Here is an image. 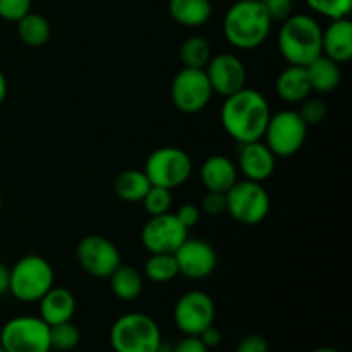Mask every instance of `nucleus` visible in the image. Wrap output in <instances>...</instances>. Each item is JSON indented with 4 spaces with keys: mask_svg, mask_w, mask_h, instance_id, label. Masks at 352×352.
<instances>
[{
    "mask_svg": "<svg viewBox=\"0 0 352 352\" xmlns=\"http://www.w3.org/2000/svg\"><path fill=\"white\" fill-rule=\"evenodd\" d=\"M213 95L205 69L182 67L170 86V96L175 109L184 113H198L210 103Z\"/></svg>",
    "mask_w": 352,
    "mask_h": 352,
    "instance_id": "obj_10",
    "label": "nucleus"
},
{
    "mask_svg": "<svg viewBox=\"0 0 352 352\" xmlns=\"http://www.w3.org/2000/svg\"><path fill=\"white\" fill-rule=\"evenodd\" d=\"M172 352H208V347L201 342L198 336H186L172 347Z\"/></svg>",
    "mask_w": 352,
    "mask_h": 352,
    "instance_id": "obj_37",
    "label": "nucleus"
},
{
    "mask_svg": "<svg viewBox=\"0 0 352 352\" xmlns=\"http://www.w3.org/2000/svg\"><path fill=\"white\" fill-rule=\"evenodd\" d=\"M275 91H277L278 98L287 103H301L302 100L308 98L313 89L306 67H301V65L285 67L277 76Z\"/></svg>",
    "mask_w": 352,
    "mask_h": 352,
    "instance_id": "obj_20",
    "label": "nucleus"
},
{
    "mask_svg": "<svg viewBox=\"0 0 352 352\" xmlns=\"http://www.w3.org/2000/svg\"><path fill=\"white\" fill-rule=\"evenodd\" d=\"M168 14L184 28H199L212 17L210 0H168Z\"/></svg>",
    "mask_w": 352,
    "mask_h": 352,
    "instance_id": "obj_21",
    "label": "nucleus"
},
{
    "mask_svg": "<svg viewBox=\"0 0 352 352\" xmlns=\"http://www.w3.org/2000/svg\"><path fill=\"white\" fill-rule=\"evenodd\" d=\"M150 188L151 182L148 175L144 174V170L138 168H127L120 172L113 182V191L126 203H141Z\"/></svg>",
    "mask_w": 352,
    "mask_h": 352,
    "instance_id": "obj_23",
    "label": "nucleus"
},
{
    "mask_svg": "<svg viewBox=\"0 0 352 352\" xmlns=\"http://www.w3.org/2000/svg\"><path fill=\"white\" fill-rule=\"evenodd\" d=\"M227 212L243 226H256L267 219L270 212V196L261 182L237 181L226 192Z\"/></svg>",
    "mask_w": 352,
    "mask_h": 352,
    "instance_id": "obj_7",
    "label": "nucleus"
},
{
    "mask_svg": "<svg viewBox=\"0 0 352 352\" xmlns=\"http://www.w3.org/2000/svg\"><path fill=\"white\" fill-rule=\"evenodd\" d=\"M322 54L337 64H346L352 58V23L349 17L336 19L323 30Z\"/></svg>",
    "mask_w": 352,
    "mask_h": 352,
    "instance_id": "obj_17",
    "label": "nucleus"
},
{
    "mask_svg": "<svg viewBox=\"0 0 352 352\" xmlns=\"http://www.w3.org/2000/svg\"><path fill=\"white\" fill-rule=\"evenodd\" d=\"M55 284L50 261L40 254H26L10 268L9 292L21 302H38Z\"/></svg>",
    "mask_w": 352,
    "mask_h": 352,
    "instance_id": "obj_4",
    "label": "nucleus"
},
{
    "mask_svg": "<svg viewBox=\"0 0 352 352\" xmlns=\"http://www.w3.org/2000/svg\"><path fill=\"white\" fill-rule=\"evenodd\" d=\"M313 352H339V351L333 349V347H318V349H315Z\"/></svg>",
    "mask_w": 352,
    "mask_h": 352,
    "instance_id": "obj_41",
    "label": "nucleus"
},
{
    "mask_svg": "<svg viewBox=\"0 0 352 352\" xmlns=\"http://www.w3.org/2000/svg\"><path fill=\"white\" fill-rule=\"evenodd\" d=\"M236 352H270V346H268V340L265 337L256 336H248L237 344Z\"/></svg>",
    "mask_w": 352,
    "mask_h": 352,
    "instance_id": "obj_35",
    "label": "nucleus"
},
{
    "mask_svg": "<svg viewBox=\"0 0 352 352\" xmlns=\"http://www.w3.org/2000/svg\"><path fill=\"white\" fill-rule=\"evenodd\" d=\"M186 239H188V229L179 222L175 213L170 212L150 217L141 230V244L150 254H174Z\"/></svg>",
    "mask_w": 352,
    "mask_h": 352,
    "instance_id": "obj_13",
    "label": "nucleus"
},
{
    "mask_svg": "<svg viewBox=\"0 0 352 352\" xmlns=\"http://www.w3.org/2000/svg\"><path fill=\"white\" fill-rule=\"evenodd\" d=\"M0 206H2V195H0Z\"/></svg>",
    "mask_w": 352,
    "mask_h": 352,
    "instance_id": "obj_42",
    "label": "nucleus"
},
{
    "mask_svg": "<svg viewBox=\"0 0 352 352\" xmlns=\"http://www.w3.org/2000/svg\"><path fill=\"white\" fill-rule=\"evenodd\" d=\"M275 155L263 141L243 143L237 158V170L250 181L263 182L270 179L275 172Z\"/></svg>",
    "mask_w": 352,
    "mask_h": 352,
    "instance_id": "obj_16",
    "label": "nucleus"
},
{
    "mask_svg": "<svg viewBox=\"0 0 352 352\" xmlns=\"http://www.w3.org/2000/svg\"><path fill=\"white\" fill-rule=\"evenodd\" d=\"M177 261L179 275L199 280L215 272L219 258L215 248L203 239H186L174 253Z\"/></svg>",
    "mask_w": 352,
    "mask_h": 352,
    "instance_id": "obj_14",
    "label": "nucleus"
},
{
    "mask_svg": "<svg viewBox=\"0 0 352 352\" xmlns=\"http://www.w3.org/2000/svg\"><path fill=\"white\" fill-rule=\"evenodd\" d=\"M110 346L113 352H157L162 346L160 327L144 313H127L113 322Z\"/></svg>",
    "mask_w": 352,
    "mask_h": 352,
    "instance_id": "obj_5",
    "label": "nucleus"
},
{
    "mask_svg": "<svg viewBox=\"0 0 352 352\" xmlns=\"http://www.w3.org/2000/svg\"><path fill=\"white\" fill-rule=\"evenodd\" d=\"M0 352H6V351H3V347H2V346H0Z\"/></svg>",
    "mask_w": 352,
    "mask_h": 352,
    "instance_id": "obj_43",
    "label": "nucleus"
},
{
    "mask_svg": "<svg viewBox=\"0 0 352 352\" xmlns=\"http://www.w3.org/2000/svg\"><path fill=\"white\" fill-rule=\"evenodd\" d=\"M237 165L226 155H212L201 167V182L206 191L226 195L237 182Z\"/></svg>",
    "mask_w": 352,
    "mask_h": 352,
    "instance_id": "obj_18",
    "label": "nucleus"
},
{
    "mask_svg": "<svg viewBox=\"0 0 352 352\" xmlns=\"http://www.w3.org/2000/svg\"><path fill=\"white\" fill-rule=\"evenodd\" d=\"M261 3L265 6L272 21H280V23L287 19L294 9V0H261Z\"/></svg>",
    "mask_w": 352,
    "mask_h": 352,
    "instance_id": "obj_34",
    "label": "nucleus"
},
{
    "mask_svg": "<svg viewBox=\"0 0 352 352\" xmlns=\"http://www.w3.org/2000/svg\"><path fill=\"white\" fill-rule=\"evenodd\" d=\"M38 302H40V318L48 327L71 322L76 313L74 296L65 287L54 285Z\"/></svg>",
    "mask_w": 352,
    "mask_h": 352,
    "instance_id": "obj_19",
    "label": "nucleus"
},
{
    "mask_svg": "<svg viewBox=\"0 0 352 352\" xmlns=\"http://www.w3.org/2000/svg\"><path fill=\"white\" fill-rule=\"evenodd\" d=\"M9 282H10V268L0 263V296L9 292Z\"/></svg>",
    "mask_w": 352,
    "mask_h": 352,
    "instance_id": "obj_39",
    "label": "nucleus"
},
{
    "mask_svg": "<svg viewBox=\"0 0 352 352\" xmlns=\"http://www.w3.org/2000/svg\"><path fill=\"white\" fill-rule=\"evenodd\" d=\"M270 116V105L263 93L244 86L226 96L220 110V122L234 141L243 144L263 140Z\"/></svg>",
    "mask_w": 352,
    "mask_h": 352,
    "instance_id": "obj_1",
    "label": "nucleus"
},
{
    "mask_svg": "<svg viewBox=\"0 0 352 352\" xmlns=\"http://www.w3.org/2000/svg\"><path fill=\"white\" fill-rule=\"evenodd\" d=\"M81 340V333L76 325L71 322L58 323V325L50 327V346L52 351L69 352L74 351Z\"/></svg>",
    "mask_w": 352,
    "mask_h": 352,
    "instance_id": "obj_28",
    "label": "nucleus"
},
{
    "mask_svg": "<svg viewBox=\"0 0 352 352\" xmlns=\"http://www.w3.org/2000/svg\"><path fill=\"white\" fill-rule=\"evenodd\" d=\"M6 352H50V327L40 316H16L0 330Z\"/></svg>",
    "mask_w": 352,
    "mask_h": 352,
    "instance_id": "obj_8",
    "label": "nucleus"
},
{
    "mask_svg": "<svg viewBox=\"0 0 352 352\" xmlns=\"http://www.w3.org/2000/svg\"><path fill=\"white\" fill-rule=\"evenodd\" d=\"M205 72L213 93L223 98L246 86V65L234 54H219L212 57L206 64Z\"/></svg>",
    "mask_w": 352,
    "mask_h": 352,
    "instance_id": "obj_15",
    "label": "nucleus"
},
{
    "mask_svg": "<svg viewBox=\"0 0 352 352\" xmlns=\"http://www.w3.org/2000/svg\"><path fill=\"white\" fill-rule=\"evenodd\" d=\"M323 30L315 17L308 14H291L282 21L277 47L289 65L308 67L322 55Z\"/></svg>",
    "mask_w": 352,
    "mask_h": 352,
    "instance_id": "obj_3",
    "label": "nucleus"
},
{
    "mask_svg": "<svg viewBox=\"0 0 352 352\" xmlns=\"http://www.w3.org/2000/svg\"><path fill=\"white\" fill-rule=\"evenodd\" d=\"M31 10V0H0V17L17 23Z\"/></svg>",
    "mask_w": 352,
    "mask_h": 352,
    "instance_id": "obj_32",
    "label": "nucleus"
},
{
    "mask_svg": "<svg viewBox=\"0 0 352 352\" xmlns=\"http://www.w3.org/2000/svg\"><path fill=\"white\" fill-rule=\"evenodd\" d=\"M272 17L261 0H237L223 16V36L239 50H253L267 41L272 31Z\"/></svg>",
    "mask_w": 352,
    "mask_h": 352,
    "instance_id": "obj_2",
    "label": "nucleus"
},
{
    "mask_svg": "<svg viewBox=\"0 0 352 352\" xmlns=\"http://www.w3.org/2000/svg\"><path fill=\"white\" fill-rule=\"evenodd\" d=\"M212 58V48L203 36H189L181 45V60L184 67L205 69Z\"/></svg>",
    "mask_w": 352,
    "mask_h": 352,
    "instance_id": "obj_27",
    "label": "nucleus"
},
{
    "mask_svg": "<svg viewBox=\"0 0 352 352\" xmlns=\"http://www.w3.org/2000/svg\"><path fill=\"white\" fill-rule=\"evenodd\" d=\"M175 217H177L179 222H181L186 229H191V227H195L196 223L199 222V219H201V210H199V206L186 203V205H182L181 208L175 212Z\"/></svg>",
    "mask_w": 352,
    "mask_h": 352,
    "instance_id": "obj_36",
    "label": "nucleus"
},
{
    "mask_svg": "<svg viewBox=\"0 0 352 352\" xmlns=\"http://www.w3.org/2000/svg\"><path fill=\"white\" fill-rule=\"evenodd\" d=\"M215 315V302L203 291L186 292L174 306V322L184 336H199L213 325Z\"/></svg>",
    "mask_w": 352,
    "mask_h": 352,
    "instance_id": "obj_11",
    "label": "nucleus"
},
{
    "mask_svg": "<svg viewBox=\"0 0 352 352\" xmlns=\"http://www.w3.org/2000/svg\"><path fill=\"white\" fill-rule=\"evenodd\" d=\"M143 208L150 217L164 215V213L170 212L172 206V191L170 189L160 188V186H151L144 198L141 199Z\"/></svg>",
    "mask_w": 352,
    "mask_h": 352,
    "instance_id": "obj_29",
    "label": "nucleus"
},
{
    "mask_svg": "<svg viewBox=\"0 0 352 352\" xmlns=\"http://www.w3.org/2000/svg\"><path fill=\"white\" fill-rule=\"evenodd\" d=\"M302 105L301 109H299V116H301V119L305 120L306 126H316V124L322 122L323 119L327 117V105L325 102H322V100L318 98H306L302 100Z\"/></svg>",
    "mask_w": 352,
    "mask_h": 352,
    "instance_id": "obj_31",
    "label": "nucleus"
},
{
    "mask_svg": "<svg viewBox=\"0 0 352 352\" xmlns=\"http://www.w3.org/2000/svg\"><path fill=\"white\" fill-rule=\"evenodd\" d=\"M198 337L201 339V342L205 344L208 349H212V347H219L220 342H222V332H220L215 325H210L208 329L203 330Z\"/></svg>",
    "mask_w": 352,
    "mask_h": 352,
    "instance_id": "obj_38",
    "label": "nucleus"
},
{
    "mask_svg": "<svg viewBox=\"0 0 352 352\" xmlns=\"http://www.w3.org/2000/svg\"><path fill=\"white\" fill-rule=\"evenodd\" d=\"M306 71H308L311 89H315L318 93L333 91L340 85V78H342L340 64L333 62L332 58L325 57L323 54L318 58H315L306 67Z\"/></svg>",
    "mask_w": 352,
    "mask_h": 352,
    "instance_id": "obj_22",
    "label": "nucleus"
},
{
    "mask_svg": "<svg viewBox=\"0 0 352 352\" xmlns=\"http://www.w3.org/2000/svg\"><path fill=\"white\" fill-rule=\"evenodd\" d=\"M306 134L308 126L298 110H280L270 116L263 140L275 157H292L302 148Z\"/></svg>",
    "mask_w": 352,
    "mask_h": 352,
    "instance_id": "obj_9",
    "label": "nucleus"
},
{
    "mask_svg": "<svg viewBox=\"0 0 352 352\" xmlns=\"http://www.w3.org/2000/svg\"><path fill=\"white\" fill-rule=\"evenodd\" d=\"M79 267L95 278H109L120 261V251L116 244L103 236H86L76 248Z\"/></svg>",
    "mask_w": 352,
    "mask_h": 352,
    "instance_id": "obj_12",
    "label": "nucleus"
},
{
    "mask_svg": "<svg viewBox=\"0 0 352 352\" xmlns=\"http://www.w3.org/2000/svg\"><path fill=\"white\" fill-rule=\"evenodd\" d=\"M199 210L208 217H220L222 213L227 212L226 195H223V192L208 191L205 195V198H203Z\"/></svg>",
    "mask_w": 352,
    "mask_h": 352,
    "instance_id": "obj_33",
    "label": "nucleus"
},
{
    "mask_svg": "<svg viewBox=\"0 0 352 352\" xmlns=\"http://www.w3.org/2000/svg\"><path fill=\"white\" fill-rule=\"evenodd\" d=\"M143 272L151 282H157V284L170 282L172 278H175L179 275L177 261H175L174 254L170 253L150 254V258L144 261Z\"/></svg>",
    "mask_w": 352,
    "mask_h": 352,
    "instance_id": "obj_26",
    "label": "nucleus"
},
{
    "mask_svg": "<svg viewBox=\"0 0 352 352\" xmlns=\"http://www.w3.org/2000/svg\"><path fill=\"white\" fill-rule=\"evenodd\" d=\"M144 174L151 186L175 189L189 181L192 174V160L182 148L162 146L151 151L144 162Z\"/></svg>",
    "mask_w": 352,
    "mask_h": 352,
    "instance_id": "obj_6",
    "label": "nucleus"
},
{
    "mask_svg": "<svg viewBox=\"0 0 352 352\" xmlns=\"http://www.w3.org/2000/svg\"><path fill=\"white\" fill-rule=\"evenodd\" d=\"M6 96H7V79L6 76H3V72L0 71V105L3 103Z\"/></svg>",
    "mask_w": 352,
    "mask_h": 352,
    "instance_id": "obj_40",
    "label": "nucleus"
},
{
    "mask_svg": "<svg viewBox=\"0 0 352 352\" xmlns=\"http://www.w3.org/2000/svg\"><path fill=\"white\" fill-rule=\"evenodd\" d=\"M306 3L313 12L329 17L330 21L349 17L352 10V0H306Z\"/></svg>",
    "mask_w": 352,
    "mask_h": 352,
    "instance_id": "obj_30",
    "label": "nucleus"
},
{
    "mask_svg": "<svg viewBox=\"0 0 352 352\" xmlns=\"http://www.w3.org/2000/svg\"><path fill=\"white\" fill-rule=\"evenodd\" d=\"M17 36L28 47H41L50 40L52 26L45 16L38 12H28L16 23Z\"/></svg>",
    "mask_w": 352,
    "mask_h": 352,
    "instance_id": "obj_25",
    "label": "nucleus"
},
{
    "mask_svg": "<svg viewBox=\"0 0 352 352\" xmlns=\"http://www.w3.org/2000/svg\"><path fill=\"white\" fill-rule=\"evenodd\" d=\"M109 278L113 296L120 301H134L143 291V275L129 265L120 263Z\"/></svg>",
    "mask_w": 352,
    "mask_h": 352,
    "instance_id": "obj_24",
    "label": "nucleus"
}]
</instances>
